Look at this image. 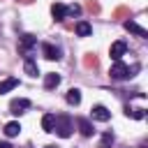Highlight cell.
<instances>
[{
    "label": "cell",
    "mask_w": 148,
    "mask_h": 148,
    "mask_svg": "<svg viewBox=\"0 0 148 148\" xmlns=\"http://www.w3.org/2000/svg\"><path fill=\"white\" fill-rule=\"evenodd\" d=\"M113 146V134L111 132H104L102 134V141H99V148H111Z\"/></svg>",
    "instance_id": "cell-18"
},
{
    "label": "cell",
    "mask_w": 148,
    "mask_h": 148,
    "mask_svg": "<svg viewBox=\"0 0 148 148\" xmlns=\"http://www.w3.org/2000/svg\"><path fill=\"white\" fill-rule=\"evenodd\" d=\"M65 99H67V104H74L76 106V104H81V92L76 88H72V90H67V97Z\"/></svg>",
    "instance_id": "cell-15"
},
{
    "label": "cell",
    "mask_w": 148,
    "mask_h": 148,
    "mask_svg": "<svg viewBox=\"0 0 148 148\" xmlns=\"http://www.w3.org/2000/svg\"><path fill=\"white\" fill-rule=\"evenodd\" d=\"M74 30H76V35H79V37H88V35L92 32V25H90L88 21H79Z\"/></svg>",
    "instance_id": "cell-11"
},
{
    "label": "cell",
    "mask_w": 148,
    "mask_h": 148,
    "mask_svg": "<svg viewBox=\"0 0 148 148\" xmlns=\"http://www.w3.org/2000/svg\"><path fill=\"white\" fill-rule=\"evenodd\" d=\"M53 123H56V116H53V113H44V116H42V127H44V132H53Z\"/></svg>",
    "instance_id": "cell-13"
},
{
    "label": "cell",
    "mask_w": 148,
    "mask_h": 148,
    "mask_svg": "<svg viewBox=\"0 0 148 148\" xmlns=\"http://www.w3.org/2000/svg\"><path fill=\"white\" fill-rule=\"evenodd\" d=\"M58 83H60V76H58L56 72H51V74H46V76H44V88H49V90H51V88H56Z\"/></svg>",
    "instance_id": "cell-12"
},
{
    "label": "cell",
    "mask_w": 148,
    "mask_h": 148,
    "mask_svg": "<svg viewBox=\"0 0 148 148\" xmlns=\"http://www.w3.org/2000/svg\"><path fill=\"white\" fill-rule=\"evenodd\" d=\"M139 148H146V146H139Z\"/></svg>",
    "instance_id": "cell-23"
},
{
    "label": "cell",
    "mask_w": 148,
    "mask_h": 148,
    "mask_svg": "<svg viewBox=\"0 0 148 148\" xmlns=\"http://www.w3.org/2000/svg\"><path fill=\"white\" fill-rule=\"evenodd\" d=\"M125 113H127V116H132V118H136V120H141V118H143V109H130V106H127V109H125Z\"/></svg>",
    "instance_id": "cell-19"
},
{
    "label": "cell",
    "mask_w": 148,
    "mask_h": 148,
    "mask_svg": "<svg viewBox=\"0 0 148 148\" xmlns=\"http://www.w3.org/2000/svg\"><path fill=\"white\" fill-rule=\"evenodd\" d=\"M42 53H44L46 60H58V58H60V49L53 46V44H49V42L42 44Z\"/></svg>",
    "instance_id": "cell-6"
},
{
    "label": "cell",
    "mask_w": 148,
    "mask_h": 148,
    "mask_svg": "<svg viewBox=\"0 0 148 148\" xmlns=\"http://www.w3.org/2000/svg\"><path fill=\"white\" fill-rule=\"evenodd\" d=\"M109 76L113 79V81H123V79H130L132 76V69L125 65V62H113V67H111V72H109Z\"/></svg>",
    "instance_id": "cell-3"
},
{
    "label": "cell",
    "mask_w": 148,
    "mask_h": 148,
    "mask_svg": "<svg viewBox=\"0 0 148 148\" xmlns=\"http://www.w3.org/2000/svg\"><path fill=\"white\" fill-rule=\"evenodd\" d=\"M125 51H127V44H125L123 39H118V42H113V44H111V49H109V56L113 58V62H118V60L125 56Z\"/></svg>",
    "instance_id": "cell-4"
},
{
    "label": "cell",
    "mask_w": 148,
    "mask_h": 148,
    "mask_svg": "<svg viewBox=\"0 0 148 148\" xmlns=\"http://www.w3.org/2000/svg\"><path fill=\"white\" fill-rule=\"evenodd\" d=\"M23 69H25V74H28V76H37V74H39V69H37V65H35L32 60H25Z\"/></svg>",
    "instance_id": "cell-17"
},
{
    "label": "cell",
    "mask_w": 148,
    "mask_h": 148,
    "mask_svg": "<svg viewBox=\"0 0 148 148\" xmlns=\"http://www.w3.org/2000/svg\"><path fill=\"white\" fill-rule=\"evenodd\" d=\"M125 30L134 32L136 37H148V30H146V28H141L136 21H125Z\"/></svg>",
    "instance_id": "cell-9"
},
{
    "label": "cell",
    "mask_w": 148,
    "mask_h": 148,
    "mask_svg": "<svg viewBox=\"0 0 148 148\" xmlns=\"http://www.w3.org/2000/svg\"><path fill=\"white\" fill-rule=\"evenodd\" d=\"M0 148H14V146H12V143H5V141H2V143H0Z\"/></svg>",
    "instance_id": "cell-21"
},
{
    "label": "cell",
    "mask_w": 148,
    "mask_h": 148,
    "mask_svg": "<svg viewBox=\"0 0 148 148\" xmlns=\"http://www.w3.org/2000/svg\"><path fill=\"white\" fill-rule=\"evenodd\" d=\"M76 123H79V130H81V134H83V136H92V125H90V120L79 118Z\"/></svg>",
    "instance_id": "cell-14"
},
{
    "label": "cell",
    "mask_w": 148,
    "mask_h": 148,
    "mask_svg": "<svg viewBox=\"0 0 148 148\" xmlns=\"http://www.w3.org/2000/svg\"><path fill=\"white\" fill-rule=\"evenodd\" d=\"M92 118H95V120H99V123H106V120L111 118V111H109L106 106L97 104V106H92Z\"/></svg>",
    "instance_id": "cell-7"
},
{
    "label": "cell",
    "mask_w": 148,
    "mask_h": 148,
    "mask_svg": "<svg viewBox=\"0 0 148 148\" xmlns=\"http://www.w3.org/2000/svg\"><path fill=\"white\" fill-rule=\"evenodd\" d=\"M25 109H30V99H25V97H18V99H12V102H9V111H12L14 116L23 113Z\"/></svg>",
    "instance_id": "cell-5"
},
{
    "label": "cell",
    "mask_w": 148,
    "mask_h": 148,
    "mask_svg": "<svg viewBox=\"0 0 148 148\" xmlns=\"http://www.w3.org/2000/svg\"><path fill=\"white\" fill-rule=\"evenodd\" d=\"M37 46V37L35 35H21L18 39V51L25 56V60H32V49Z\"/></svg>",
    "instance_id": "cell-2"
},
{
    "label": "cell",
    "mask_w": 148,
    "mask_h": 148,
    "mask_svg": "<svg viewBox=\"0 0 148 148\" xmlns=\"http://www.w3.org/2000/svg\"><path fill=\"white\" fill-rule=\"evenodd\" d=\"M53 132H56L58 136H62V139L72 136V132H74V123H72V118H69V116H56Z\"/></svg>",
    "instance_id": "cell-1"
},
{
    "label": "cell",
    "mask_w": 148,
    "mask_h": 148,
    "mask_svg": "<svg viewBox=\"0 0 148 148\" xmlns=\"http://www.w3.org/2000/svg\"><path fill=\"white\" fill-rule=\"evenodd\" d=\"M16 86H18V79H14V76H9V79L0 81V95H5V92H9V90H14Z\"/></svg>",
    "instance_id": "cell-10"
},
{
    "label": "cell",
    "mask_w": 148,
    "mask_h": 148,
    "mask_svg": "<svg viewBox=\"0 0 148 148\" xmlns=\"http://www.w3.org/2000/svg\"><path fill=\"white\" fill-rule=\"evenodd\" d=\"M79 14H81V7L79 5H69L67 7V16H79Z\"/></svg>",
    "instance_id": "cell-20"
},
{
    "label": "cell",
    "mask_w": 148,
    "mask_h": 148,
    "mask_svg": "<svg viewBox=\"0 0 148 148\" xmlns=\"http://www.w3.org/2000/svg\"><path fill=\"white\" fill-rule=\"evenodd\" d=\"M46 148H56V146H46Z\"/></svg>",
    "instance_id": "cell-22"
},
{
    "label": "cell",
    "mask_w": 148,
    "mask_h": 148,
    "mask_svg": "<svg viewBox=\"0 0 148 148\" xmlns=\"http://www.w3.org/2000/svg\"><path fill=\"white\" fill-rule=\"evenodd\" d=\"M51 16H53V21H62V18H67V7L60 5V2H53V5H51Z\"/></svg>",
    "instance_id": "cell-8"
},
{
    "label": "cell",
    "mask_w": 148,
    "mask_h": 148,
    "mask_svg": "<svg viewBox=\"0 0 148 148\" xmlns=\"http://www.w3.org/2000/svg\"><path fill=\"white\" fill-rule=\"evenodd\" d=\"M18 132H21V125H18L16 120H12V123L5 125V134H7V136H16Z\"/></svg>",
    "instance_id": "cell-16"
}]
</instances>
